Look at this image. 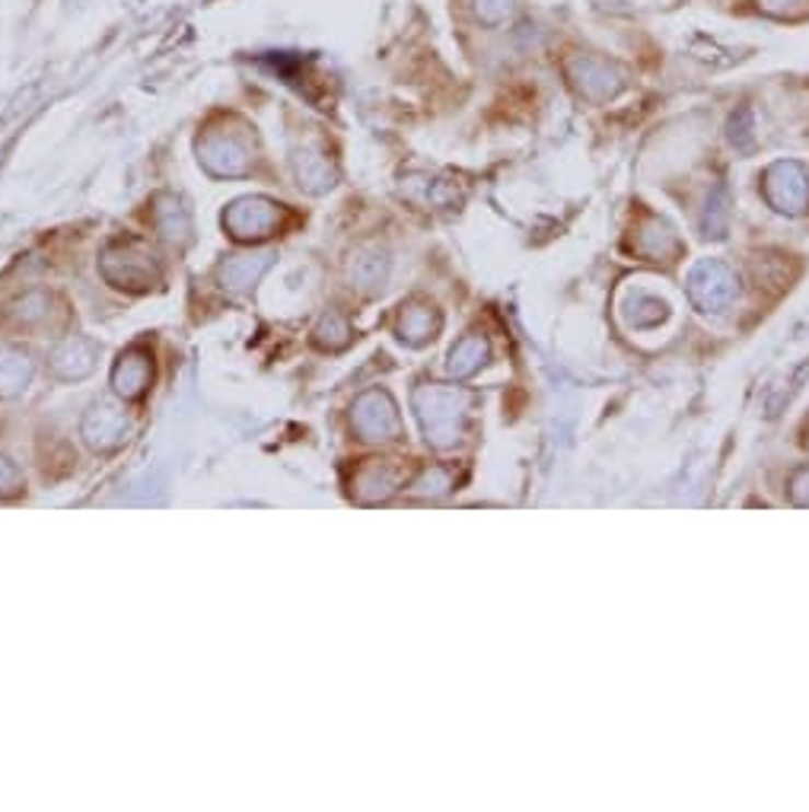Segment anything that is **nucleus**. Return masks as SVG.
<instances>
[]
</instances>
